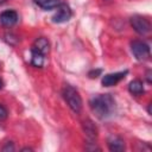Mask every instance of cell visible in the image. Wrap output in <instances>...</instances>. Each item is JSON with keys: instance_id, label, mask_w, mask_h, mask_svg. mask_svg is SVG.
<instances>
[{"instance_id": "d6986e66", "label": "cell", "mask_w": 152, "mask_h": 152, "mask_svg": "<svg viewBox=\"0 0 152 152\" xmlns=\"http://www.w3.org/2000/svg\"><path fill=\"white\" fill-rule=\"evenodd\" d=\"M2 88V81H1V78H0V89Z\"/></svg>"}, {"instance_id": "2e32d148", "label": "cell", "mask_w": 152, "mask_h": 152, "mask_svg": "<svg viewBox=\"0 0 152 152\" xmlns=\"http://www.w3.org/2000/svg\"><path fill=\"white\" fill-rule=\"evenodd\" d=\"M99 74H101V70H100V69L96 70V71H90V72H89V76H90L91 78H94V77H97Z\"/></svg>"}, {"instance_id": "5bb4252c", "label": "cell", "mask_w": 152, "mask_h": 152, "mask_svg": "<svg viewBox=\"0 0 152 152\" xmlns=\"http://www.w3.org/2000/svg\"><path fill=\"white\" fill-rule=\"evenodd\" d=\"M8 113H7V109L0 103V120H5L7 118Z\"/></svg>"}, {"instance_id": "3957f363", "label": "cell", "mask_w": 152, "mask_h": 152, "mask_svg": "<svg viewBox=\"0 0 152 152\" xmlns=\"http://www.w3.org/2000/svg\"><path fill=\"white\" fill-rule=\"evenodd\" d=\"M131 26L133 27V30L141 36H146L150 33L151 31V23L147 18L140 15V14H135L133 17H131L129 19Z\"/></svg>"}, {"instance_id": "9c48e42d", "label": "cell", "mask_w": 152, "mask_h": 152, "mask_svg": "<svg viewBox=\"0 0 152 152\" xmlns=\"http://www.w3.org/2000/svg\"><path fill=\"white\" fill-rule=\"evenodd\" d=\"M32 50H36L43 55H46L50 50V43L49 40L45 38V37H39L34 40L33 43V46H32Z\"/></svg>"}, {"instance_id": "4fadbf2b", "label": "cell", "mask_w": 152, "mask_h": 152, "mask_svg": "<svg viewBox=\"0 0 152 152\" xmlns=\"http://www.w3.org/2000/svg\"><path fill=\"white\" fill-rule=\"evenodd\" d=\"M45 62V55L36 51V50H31V64L36 68H42L44 65Z\"/></svg>"}, {"instance_id": "5b68a950", "label": "cell", "mask_w": 152, "mask_h": 152, "mask_svg": "<svg viewBox=\"0 0 152 152\" xmlns=\"http://www.w3.org/2000/svg\"><path fill=\"white\" fill-rule=\"evenodd\" d=\"M71 15H72V12H71L69 5L59 4V6L57 7V12L52 17V21L57 23V24H62V23H65V21L70 20Z\"/></svg>"}, {"instance_id": "277c9868", "label": "cell", "mask_w": 152, "mask_h": 152, "mask_svg": "<svg viewBox=\"0 0 152 152\" xmlns=\"http://www.w3.org/2000/svg\"><path fill=\"white\" fill-rule=\"evenodd\" d=\"M131 51L138 61H147L151 56L150 46L142 40H133L131 43Z\"/></svg>"}, {"instance_id": "ac0fdd59", "label": "cell", "mask_w": 152, "mask_h": 152, "mask_svg": "<svg viewBox=\"0 0 152 152\" xmlns=\"http://www.w3.org/2000/svg\"><path fill=\"white\" fill-rule=\"evenodd\" d=\"M6 1H8V0H0V5L4 4V2H6Z\"/></svg>"}, {"instance_id": "9a60e30c", "label": "cell", "mask_w": 152, "mask_h": 152, "mask_svg": "<svg viewBox=\"0 0 152 152\" xmlns=\"http://www.w3.org/2000/svg\"><path fill=\"white\" fill-rule=\"evenodd\" d=\"M2 151H14V146H13V142L12 141H10V144H6L2 148H1Z\"/></svg>"}, {"instance_id": "ba28073f", "label": "cell", "mask_w": 152, "mask_h": 152, "mask_svg": "<svg viewBox=\"0 0 152 152\" xmlns=\"http://www.w3.org/2000/svg\"><path fill=\"white\" fill-rule=\"evenodd\" d=\"M107 145L108 148L113 152H121L125 150V141L121 137L118 135H110L107 139Z\"/></svg>"}, {"instance_id": "6da1fadb", "label": "cell", "mask_w": 152, "mask_h": 152, "mask_svg": "<svg viewBox=\"0 0 152 152\" xmlns=\"http://www.w3.org/2000/svg\"><path fill=\"white\" fill-rule=\"evenodd\" d=\"M90 109L99 119L109 118L115 110V100L110 94H97L89 101Z\"/></svg>"}, {"instance_id": "8992f818", "label": "cell", "mask_w": 152, "mask_h": 152, "mask_svg": "<svg viewBox=\"0 0 152 152\" xmlns=\"http://www.w3.org/2000/svg\"><path fill=\"white\" fill-rule=\"evenodd\" d=\"M127 70L124 71H118V72H112V74H107L102 77V84L104 87H112L115 86L116 83H119L121 80L125 78V76L127 75Z\"/></svg>"}, {"instance_id": "8fae6325", "label": "cell", "mask_w": 152, "mask_h": 152, "mask_svg": "<svg viewBox=\"0 0 152 152\" xmlns=\"http://www.w3.org/2000/svg\"><path fill=\"white\" fill-rule=\"evenodd\" d=\"M128 91L134 95V96H140L145 93V89H144V84L140 80H133L129 82L128 84Z\"/></svg>"}, {"instance_id": "30bf717a", "label": "cell", "mask_w": 152, "mask_h": 152, "mask_svg": "<svg viewBox=\"0 0 152 152\" xmlns=\"http://www.w3.org/2000/svg\"><path fill=\"white\" fill-rule=\"evenodd\" d=\"M83 129H84V132H86L87 138L93 142V141L96 139V137H97V128H96V126L94 125V122H93L91 120H86V121L83 122Z\"/></svg>"}, {"instance_id": "7a4b0ae2", "label": "cell", "mask_w": 152, "mask_h": 152, "mask_svg": "<svg viewBox=\"0 0 152 152\" xmlns=\"http://www.w3.org/2000/svg\"><path fill=\"white\" fill-rule=\"evenodd\" d=\"M63 97L65 100V102L68 103V106L71 108V110H74L75 113H80L82 109V97L80 95V93L77 91L76 88H74L72 86H64L63 88Z\"/></svg>"}, {"instance_id": "7c38bea8", "label": "cell", "mask_w": 152, "mask_h": 152, "mask_svg": "<svg viewBox=\"0 0 152 152\" xmlns=\"http://www.w3.org/2000/svg\"><path fill=\"white\" fill-rule=\"evenodd\" d=\"M37 6L45 11H50L53 8H57L61 4V0H33Z\"/></svg>"}, {"instance_id": "e0dca14e", "label": "cell", "mask_w": 152, "mask_h": 152, "mask_svg": "<svg viewBox=\"0 0 152 152\" xmlns=\"http://www.w3.org/2000/svg\"><path fill=\"white\" fill-rule=\"evenodd\" d=\"M146 80H147V83H151L152 80H151V70H147L146 72Z\"/></svg>"}, {"instance_id": "52a82bcc", "label": "cell", "mask_w": 152, "mask_h": 152, "mask_svg": "<svg viewBox=\"0 0 152 152\" xmlns=\"http://www.w3.org/2000/svg\"><path fill=\"white\" fill-rule=\"evenodd\" d=\"M18 21V13L13 10L4 11L0 14V24L5 27H11Z\"/></svg>"}]
</instances>
